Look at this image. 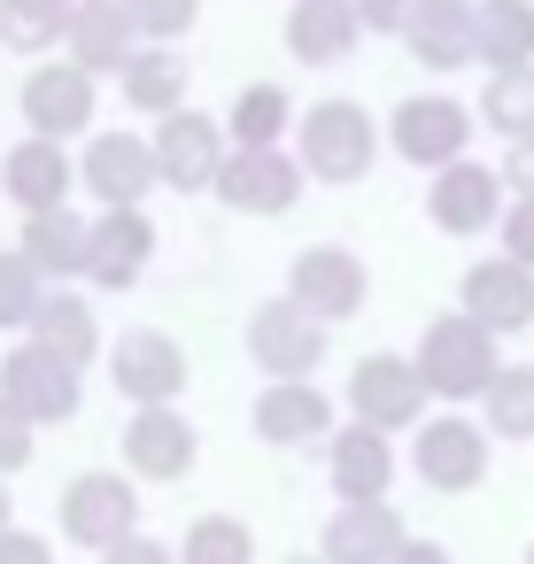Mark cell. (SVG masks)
<instances>
[{
	"label": "cell",
	"instance_id": "6da1fadb",
	"mask_svg": "<svg viewBox=\"0 0 534 564\" xmlns=\"http://www.w3.org/2000/svg\"><path fill=\"white\" fill-rule=\"evenodd\" d=\"M410 364H418V379H426V394L434 402H480L488 387H495V371H503V356H495V333L480 325V317H464V310H441V317H426V333H418V348H410Z\"/></svg>",
	"mask_w": 534,
	"mask_h": 564
},
{
	"label": "cell",
	"instance_id": "7a4b0ae2",
	"mask_svg": "<svg viewBox=\"0 0 534 564\" xmlns=\"http://www.w3.org/2000/svg\"><path fill=\"white\" fill-rule=\"evenodd\" d=\"M295 155H302V171H310L318 186H356V178H372V163H380V124H372L364 101L325 94V101L302 109Z\"/></svg>",
	"mask_w": 534,
	"mask_h": 564
},
{
	"label": "cell",
	"instance_id": "3957f363",
	"mask_svg": "<svg viewBox=\"0 0 534 564\" xmlns=\"http://www.w3.org/2000/svg\"><path fill=\"white\" fill-rule=\"evenodd\" d=\"M17 117L32 140H94V117H102V78H86L71 55L55 63H32L24 86H17Z\"/></svg>",
	"mask_w": 534,
	"mask_h": 564
},
{
	"label": "cell",
	"instance_id": "277c9868",
	"mask_svg": "<svg viewBox=\"0 0 534 564\" xmlns=\"http://www.w3.org/2000/svg\"><path fill=\"white\" fill-rule=\"evenodd\" d=\"M472 132H480V109H464L457 94H410V101L387 109V148L410 171H426V178L449 171V163H464Z\"/></svg>",
	"mask_w": 534,
	"mask_h": 564
},
{
	"label": "cell",
	"instance_id": "5b68a950",
	"mask_svg": "<svg viewBox=\"0 0 534 564\" xmlns=\"http://www.w3.org/2000/svg\"><path fill=\"white\" fill-rule=\"evenodd\" d=\"M55 525H63L71 549L109 556L117 541L140 533V487H132L125 471H78V479L63 487V502H55Z\"/></svg>",
	"mask_w": 534,
	"mask_h": 564
},
{
	"label": "cell",
	"instance_id": "8992f818",
	"mask_svg": "<svg viewBox=\"0 0 534 564\" xmlns=\"http://www.w3.org/2000/svg\"><path fill=\"white\" fill-rule=\"evenodd\" d=\"M325 348H333V325H318L295 294L248 310V364H256L264 379H318Z\"/></svg>",
	"mask_w": 534,
	"mask_h": 564
},
{
	"label": "cell",
	"instance_id": "52a82bcc",
	"mask_svg": "<svg viewBox=\"0 0 534 564\" xmlns=\"http://www.w3.org/2000/svg\"><path fill=\"white\" fill-rule=\"evenodd\" d=\"M148 148H156V178H163V194H217L225 155H233L225 124H217V117H202V109L163 117V124L148 132Z\"/></svg>",
	"mask_w": 534,
	"mask_h": 564
},
{
	"label": "cell",
	"instance_id": "ba28073f",
	"mask_svg": "<svg viewBox=\"0 0 534 564\" xmlns=\"http://www.w3.org/2000/svg\"><path fill=\"white\" fill-rule=\"evenodd\" d=\"M186 348L163 333V325H132V333H117V348H109V387L132 402V410H171L179 394H186Z\"/></svg>",
	"mask_w": 534,
	"mask_h": 564
},
{
	"label": "cell",
	"instance_id": "9c48e42d",
	"mask_svg": "<svg viewBox=\"0 0 534 564\" xmlns=\"http://www.w3.org/2000/svg\"><path fill=\"white\" fill-rule=\"evenodd\" d=\"M287 294H295L318 325H349V317L372 302V271H364V256H356V248L318 240V248H302V256L287 263Z\"/></svg>",
	"mask_w": 534,
	"mask_h": 564
},
{
	"label": "cell",
	"instance_id": "30bf717a",
	"mask_svg": "<svg viewBox=\"0 0 534 564\" xmlns=\"http://www.w3.org/2000/svg\"><path fill=\"white\" fill-rule=\"evenodd\" d=\"M349 417L356 425H372V433H418L426 425V379H418V364L410 356H356L349 364Z\"/></svg>",
	"mask_w": 534,
	"mask_h": 564
},
{
	"label": "cell",
	"instance_id": "8fae6325",
	"mask_svg": "<svg viewBox=\"0 0 534 564\" xmlns=\"http://www.w3.org/2000/svg\"><path fill=\"white\" fill-rule=\"evenodd\" d=\"M410 471L434 487V495H472L488 479V425L464 417V410H441L410 433Z\"/></svg>",
	"mask_w": 534,
	"mask_h": 564
},
{
	"label": "cell",
	"instance_id": "7c38bea8",
	"mask_svg": "<svg viewBox=\"0 0 534 564\" xmlns=\"http://www.w3.org/2000/svg\"><path fill=\"white\" fill-rule=\"evenodd\" d=\"M0 394H9L32 425H71L78 402H86V371H71L40 340H17L9 356H0Z\"/></svg>",
	"mask_w": 534,
	"mask_h": 564
},
{
	"label": "cell",
	"instance_id": "4fadbf2b",
	"mask_svg": "<svg viewBox=\"0 0 534 564\" xmlns=\"http://www.w3.org/2000/svg\"><path fill=\"white\" fill-rule=\"evenodd\" d=\"M78 186H86L102 209H148V194L163 186L148 132H94V140L78 148Z\"/></svg>",
	"mask_w": 534,
	"mask_h": 564
},
{
	"label": "cell",
	"instance_id": "5bb4252c",
	"mask_svg": "<svg viewBox=\"0 0 534 564\" xmlns=\"http://www.w3.org/2000/svg\"><path fill=\"white\" fill-rule=\"evenodd\" d=\"M503 209H511L503 171H488V163H472V155L449 163V171H434V186H426V217H434V232H449V240H480V232H495Z\"/></svg>",
	"mask_w": 534,
	"mask_h": 564
},
{
	"label": "cell",
	"instance_id": "9a60e30c",
	"mask_svg": "<svg viewBox=\"0 0 534 564\" xmlns=\"http://www.w3.org/2000/svg\"><path fill=\"white\" fill-rule=\"evenodd\" d=\"M302 155H287V148H233L225 155V178H217V202L233 209V217H287L295 202H302Z\"/></svg>",
	"mask_w": 534,
	"mask_h": 564
},
{
	"label": "cell",
	"instance_id": "2e32d148",
	"mask_svg": "<svg viewBox=\"0 0 534 564\" xmlns=\"http://www.w3.org/2000/svg\"><path fill=\"white\" fill-rule=\"evenodd\" d=\"M248 425H256L264 448H310V441H333L341 433L333 425V394L318 379H264Z\"/></svg>",
	"mask_w": 534,
	"mask_h": 564
},
{
	"label": "cell",
	"instance_id": "e0dca14e",
	"mask_svg": "<svg viewBox=\"0 0 534 564\" xmlns=\"http://www.w3.org/2000/svg\"><path fill=\"white\" fill-rule=\"evenodd\" d=\"M0 194H9L24 217H47V209H71L78 194V155L63 140H17L9 155H0Z\"/></svg>",
	"mask_w": 534,
	"mask_h": 564
},
{
	"label": "cell",
	"instance_id": "ac0fdd59",
	"mask_svg": "<svg viewBox=\"0 0 534 564\" xmlns=\"http://www.w3.org/2000/svg\"><path fill=\"white\" fill-rule=\"evenodd\" d=\"M457 310L480 317L495 340H511V333L534 325V271L511 263V256H480V263L457 279Z\"/></svg>",
	"mask_w": 534,
	"mask_h": 564
},
{
	"label": "cell",
	"instance_id": "d6986e66",
	"mask_svg": "<svg viewBox=\"0 0 534 564\" xmlns=\"http://www.w3.org/2000/svg\"><path fill=\"white\" fill-rule=\"evenodd\" d=\"M194 456H202V433L186 425L179 402H171V410H132V417H125V471H132V479L171 487V479L194 471Z\"/></svg>",
	"mask_w": 534,
	"mask_h": 564
},
{
	"label": "cell",
	"instance_id": "ffe728a7",
	"mask_svg": "<svg viewBox=\"0 0 534 564\" xmlns=\"http://www.w3.org/2000/svg\"><path fill=\"white\" fill-rule=\"evenodd\" d=\"M156 217L148 209H102L94 217V263H86V286H102V294H125V286H140L148 279V263H156Z\"/></svg>",
	"mask_w": 534,
	"mask_h": 564
},
{
	"label": "cell",
	"instance_id": "44dd1931",
	"mask_svg": "<svg viewBox=\"0 0 534 564\" xmlns=\"http://www.w3.org/2000/svg\"><path fill=\"white\" fill-rule=\"evenodd\" d=\"M410 541L403 510L395 502H333L325 533H318V556L325 564H395Z\"/></svg>",
	"mask_w": 534,
	"mask_h": 564
},
{
	"label": "cell",
	"instance_id": "7402d4cb",
	"mask_svg": "<svg viewBox=\"0 0 534 564\" xmlns=\"http://www.w3.org/2000/svg\"><path fill=\"white\" fill-rule=\"evenodd\" d=\"M325 487H333V502H387V487H395V433L341 425L325 441Z\"/></svg>",
	"mask_w": 534,
	"mask_h": 564
},
{
	"label": "cell",
	"instance_id": "603a6c76",
	"mask_svg": "<svg viewBox=\"0 0 534 564\" xmlns=\"http://www.w3.org/2000/svg\"><path fill=\"white\" fill-rule=\"evenodd\" d=\"M140 47H148V40H140V24L125 17V0H78V17H71V40H63V55H71L86 78H125Z\"/></svg>",
	"mask_w": 534,
	"mask_h": 564
},
{
	"label": "cell",
	"instance_id": "cb8c5ba5",
	"mask_svg": "<svg viewBox=\"0 0 534 564\" xmlns=\"http://www.w3.org/2000/svg\"><path fill=\"white\" fill-rule=\"evenodd\" d=\"M17 256H24V263H32L47 286H71V279H86V263H94V217H78V209L24 217Z\"/></svg>",
	"mask_w": 534,
	"mask_h": 564
},
{
	"label": "cell",
	"instance_id": "d4e9b609",
	"mask_svg": "<svg viewBox=\"0 0 534 564\" xmlns=\"http://www.w3.org/2000/svg\"><path fill=\"white\" fill-rule=\"evenodd\" d=\"M279 40H287V55H295V63L325 70V63H349V55H356L364 24H356L349 0H295L287 24H279Z\"/></svg>",
	"mask_w": 534,
	"mask_h": 564
},
{
	"label": "cell",
	"instance_id": "484cf974",
	"mask_svg": "<svg viewBox=\"0 0 534 564\" xmlns=\"http://www.w3.org/2000/svg\"><path fill=\"white\" fill-rule=\"evenodd\" d=\"M24 340H40V348L63 356L71 371L102 364V317H94V302H86L78 286H47V302H40V317H32Z\"/></svg>",
	"mask_w": 534,
	"mask_h": 564
},
{
	"label": "cell",
	"instance_id": "4316f807",
	"mask_svg": "<svg viewBox=\"0 0 534 564\" xmlns=\"http://www.w3.org/2000/svg\"><path fill=\"white\" fill-rule=\"evenodd\" d=\"M472 63L534 70V0H472Z\"/></svg>",
	"mask_w": 534,
	"mask_h": 564
},
{
	"label": "cell",
	"instance_id": "83f0119b",
	"mask_svg": "<svg viewBox=\"0 0 534 564\" xmlns=\"http://www.w3.org/2000/svg\"><path fill=\"white\" fill-rule=\"evenodd\" d=\"M418 70H464L472 63V0H426L403 32Z\"/></svg>",
	"mask_w": 534,
	"mask_h": 564
},
{
	"label": "cell",
	"instance_id": "f1b7e54d",
	"mask_svg": "<svg viewBox=\"0 0 534 564\" xmlns=\"http://www.w3.org/2000/svg\"><path fill=\"white\" fill-rule=\"evenodd\" d=\"M186 86H194V70H186V55H179V47H140V55H132V70L117 78V94H125L140 117H156V124L186 109Z\"/></svg>",
	"mask_w": 534,
	"mask_h": 564
},
{
	"label": "cell",
	"instance_id": "f546056e",
	"mask_svg": "<svg viewBox=\"0 0 534 564\" xmlns=\"http://www.w3.org/2000/svg\"><path fill=\"white\" fill-rule=\"evenodd\" d=\"M295 124H302V109H295V94L271 86V78H256V86H241V94L225 101V140H233V148H279Z\"/></svg>",
	"mask_w": 534,
	"mask_h": 564
},
{
	"label": "cell",
	"instance_id": "4dcf8cb0",
	"mask_svg": "<svg viewBox=\"0 0 534 564\" xmlns=\"http://www.w3.org/2000/svg\"><path fill=\"white\" fill-rule=\"evenodd\" d=\"M71 17H78V0H0V47L55 63V47L71 40Z\"/></svg>",
	"mask_w": 534,
	"mask_h": 564
},
{
	"label": "cell",
	"instance_id": "1f68e13d",
	"mask_svg": "<svg viewBox=\"0 0 534 564\" xmlns=\"http://www.w3.org/2000/svg\"><path fill=\"white\" fill-rule=\"evenodd\" d=\"M179 564H256V533H248V518H233V510H202V518L179 533Z\"/></svg>",
	"mask_w": 534,
	"mask_h": 564
},
{
	"label": "cell",
	"instance_id": "d6a6232c",
	"mask_svg": "<svg viewBox=\"0 0 534 564\" xmlns=\"http://www.w3.org/2000/svg\"><path fill=\"white\" fill-rule=\"evenodd\" d=\"M480 402H488V417H480L488 441H534V364H503Z\"/></svg>",
	"mask_w": 534,
	"mask_h": 564
},
{
	"label": "cell",
	"instance_id": "836d02e7",
	"mask_svg": "<svg viewBox=\"0 0 534 564\" xmlns=\"http://www.w3.org/2000/svg\"><path fill=\"white\" fill-rule=\"evenodd\" d=\"M480 124L511 148V140H534V70H495L488 94H480Z\"/></svg>",
	"mask_w": 534,
	"mask_h": 564
},
{
	"label": "cell",
	"instance_id": "e575fe53",
	"mask_svg": "<svg viewBox=\"0 0 534 564\" xmlns=\"http://www.w3.org/2000/svg\"><path fill=\"white\" fill-rule=\"evenodd\" d=\"M40 302H47V279L9 248V256H0V333H32Z\"/></svg>",
	"mask_w": 534,
	"mask_h": 564
},
{
	"label": "cell",
	"instance_id": "d590c367",
	"mask_svg": "<svg viewBox=\"0 0 534 564\" xmlns=\"http://www.w3.org/2000/svg\"><path fill=\"white\" fill-rule=\"evenodd\" d=\"M125 17L140 24L148 47H179V40L202 24V0H125Z\"/></svg>",
	"mask_w": 534,
	"mask_h": 564
},
{
	"label": "cell",
	"instance_id": "8d00e7d4",
	"mask_svg": "<svg viewBox=\"0 0 534 564\" xmlns=\"http://www.w3.org/2000/svg\"><path fill=\"white\" fill-rule=\"evenodd\" d=\"M32 456H40V425H32L9 394H0V479H17Z\"/></svg>",
	"mask_w": 534,
	"mask_h": 564
},
{
	"label": "cell",
	"instance_id": "74e56055",
	"mask_svg": "<svg viewBox=\"0 0 534 564\" xmlns=\"http://www.w3.org/2000/svg\"><path fill=\"white\" fill-rule=\"evenodd\" d=\"M495 256H511V263H526L534 271V194H511V209H503V225H495Z\"/></svg>",
	"mask_w": 534,
	"mask_h": 564
},
{
	"label": "cell",
	"instance_id": "f35d334b",
	"mask_svg": "<svg viewBox=\"0 0 534 564\" xmlns=\"http://www.w3.org/2000/svg\"><path fill=\"white\" fill-rule=\"evenodd\" d=\"M349 9H356V24H364V32L403 40V32H410V17L426 9V0H349Z\"/></svg>",
	"mask_w": 534,
	"mask_h": 564
},
{
	"label": "cell",
	"instance_id": "ab89813d",
	"mask_svg": "<svg viewBox=\"0 0 534 564\" xmlns=\"http://www.w3.org/2000/svg\"><path fill=\"white\" fill-rule=\"evenodd\" d=\"M0 564H55V541L32 533V525H9L0 533Z\"/></svg>",
	"mask_w": 534,
	"mask_h": 564
},
{
	"label": "cell",
	"instance_id": "60d3db41",
	"mask_svg": "<svg viewBox=\"0 0 534 564\" xmlns=\"http://www.w3.org/2000/svg\"><path fill=\"white\" fill-rule=\"evenodd\" d=\"M102 564H179V541H156V533H132V541H117Z\"/></svg>",
	"mask_w": 534,
	"mask_h": 564
},
{
	"label": "cell",
	"instance_id": "b9f144b4",
	"mask_svg": "<svg viewBox=\"0 0 534 564\" xmlns=\"http://www.w3.org/2000/svg\"><path fill=\"white\" fill-rule=\"evenodd\" d=\"M495 171H503V186H511V194H534V140H511Z\"/></svg>",
	"mask_w": 534,
	"mask_h": 564
},
{
	"label": "cell",
	"instance_id": "7bdbcfd3",
	"mask_svg": "<svg viewBox=\"0 0 534 564\" xmlns=\"http://www.w3.org/2000/svg\"><path fill=\"white\" fill-rule=\"evenodd\" d=\"M395 564H457V556H449V549H441V541H418V533H410V541H403V556H395Z\"/></svg>",
	"mask_w": 534,
	"mask_h": 564
},
{
	"label": "cell",
	"instance_id": "ee69618b",
	"mask_svg": "<svg viewBox=\"0 0 534 564\" xmlns=\"http://www.w3.org/2000/svg\"><path fill=\"white\" fill-rule=\"evenodd\" d=\"M17 525V495H9V479H0V533Z\"/></svg>",
	"mask_w": 534,
	"mask_h": 564
},
{
	"label": "cell",
	"instance_id": "f6af8a7d",
	"mask_svg": "<svg viewBox=\"0 0 534 564\" xmlns=\"http://www.w3.org/2000/svg\"><path fill=\"white\" fill-rule=\"evenodd\" d=\"M287 564H325V556H318V549H310V556H287Z\"/></svg>",
	"mask_w": 534,
	"mask_h": 564
},
{
	"label": "cell",
	"instance_id": "bcb514c9",
	"mask_svg": "<svg viewBox=\"0 0 534 564\" xmlns=\"http://www.w3.org/2000/svg\"><path fill=\"white\" fill-rule=\"evenodd\" d=\"M519 564H534V541H526V549H519Z\"/></svg>",
	"mask_w": 534,
	"mask_h": 564
},
{
	"label": "cell",
	"instance_id": "7dc6e473",
	"mask_svg": "<svg viewBox=\"0 0 534 564\" xmlns=\"http://www.w3.org/2000/svg\"><path fill=\"white\" fill-rule=\"evenodd\" d=\"M0 256H9V248H0Z\"/></svg>",
	"mask_w": 534,
	"mask_h": 564
},
{
	"label": "cell",
	"instance_id": "c3c4849f",
	"mask_svg": "<svg viewBox=\"0 0 534 564\" xmlns=\"http://www.w3.org/2000/svg\"><path fill=\"white\" fill-rule=\"evenodd\" d=\"M0 55H9V47H0Z\"/></svg>",
	"mask_w": 534,
	"mask_h": 564
}]
</instances>
